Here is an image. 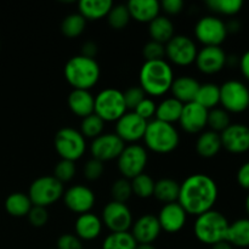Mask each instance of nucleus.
Returning a JSON list of instances; mask_svg holds the SVG:
<instances>
[{"label":"nucleus","mask_w":249,"mask_h":249,"mask_svg":"<svg viewBox=\"0 0 249 249\" xmlns=\"http://www.w3.org/2000/svg\"><path fill=\"white\" fill-rule=\"evenodd\" d=\"M105 165L104 162L99 160H95V158H91V160H88L84 165V177L87 178L89 181H95V180L100 179L104 174Z\"/></svg>","instance_id":"nucleus-47"},{"label":"nucleus","mask_w":249,"mask_h":249,"mask_svg":"<svg viewBox=\"0 0 249 249\" xmlns=\"http://www.w3.org/2000/svg\"><path fill=\"white\" fill-rule=\"evenodd\" d=\"M67 102L72 113L82 119L94 113L95 96L90 90L73 89L68 95Z\"/></svg>","instance_id":"nucleus-23"},{"label":"nucleus","mask_w":249,"mask_h":249,"mask_svg":"<svg viewBox=\"0 0 249 249\" xmlns=\"http://www.w3.org/2000/svg\"><path fill=\"white\" fill-rule=\"evenodd\" d=\"M160 229L157 216L145 214L136 219L131 225V235L138 245H152L160 236Z\"/></svg>","instance_id":"nucleus-21"},{"label":"nucleus","mask_w":249,"mask_h":249,"mask_svg":"<svg viewBox=\"0 0 249 249\" xmlns=\"http://www.w3.org/2000/svg\"><path fill=\"white\" fill-rule=\"evenodd\" d=\"M237 182L242 189L249 191V162L243 163L237 172Z\"/></svg>","instance_id":"nucleus-50"},{"label":"nucleus","mask_w":249,"mask_h":249,"mask_svg":"<svg viewBox=\"0 0 249 249\" xmlns=\"http://www.w3.org/2000/svg\"><path fill=\"white\" fill-rule=\"evenodd\" d=\"M160 9L168 15H178L184 9L182 0H164L160 2Z\"/></svg>","instance_id":"nucleus-49"},{"label":"nucleus","mask_w":249,"mask_h":249,"mask_svg":"<svg viewBox=\"0 0 249 249\" xmlns=\"http://www.w3.org/2000/svg\"><path fill=\"white\" fill-rule=\"evenodd\" d=\"M148 162L147 151L143 146L131 143L125 146L123 152L117 158L118 169L123 178L131 180L138 175L142 174Z\"/></svg>","instance_id":"nucleus-9"},{"label":"nucleus","mask_w":249,"mask_h":249,"mask_svg":"<svg viewBox=\"0 0 249 249\" xmlns=\"http://www.w3.org/2000/svg\"><path fill=\"white\" fill-rule=\"evenodd\" d=\"M75 172V163L72 160H61L57 164L55 165V169H53V178L58 180L60 182L65 184V182L71 181V180L74 178Z\"/></svg>","instance_id":"nucleus-42"},{"label":"nucleus","mask_w":249,"mask_h":249,"mask_svg":"<svg viewBox=\"0 0 249 249\" xmlns=\"http://www.w3.org/2000/svg\"><path fill=\"white\" fill-rule=\"evenodd\" d=\"M160 229L168 233H177L182 230L187 221V213L178 202L168 203L160 208L157 215Z\"/></svg>","instance_id":"nucleus-20"},{"label":"nucleus","mask_w":249,"mask_h":249,"mask_svg":"<svg viewBox=\"0 0 249 249\" xmlns=\"http://www.w3.org/2000/svg\"><path fill=\"white\" fill-rule=\"evenodd\" d=\"M195 102L203 106L204 108L213 109L220 104V87L214 83H204L199 85L198 92Z\"/></svg>","instance_id":"nucleus-33"},{"label":"nucleus","mask_w":249,"mask_h":249,"mask_svg":"<svg viewBox=\"0 0 249 249\" xmlns=\"http://www.w3.org/2000/svg\"><path fill=\"white\" fill-rule=\"evenodd\" d=\"M208 119V109L197 102H189L182 107L179 123L186 133L198 134L204 130Z\"/></svg>","instance_id":"nucleus-19"},{"label":"nucleus","mask_w":249,"mask_h":249,"mask_svg":"<svg viewBox=\"0 0 249 249\" xmlns=\"http://www.w3.org/2000/svg\"><path fill=\"white\" fill-rule=\"evenodd\" d=\"M229 225L230 223L224 214L212 209V211L196 216L194 232L197 240L201 243L214 246L215 243L225 241Z\"/></svg>","instance_id":"nucleus-5"},{"label":"nucleus","mask_w":249,"mask_h":249,"mask_svg":"<svg viewBox=\"0 0 249 249\" xmlns=\"http://www.w3.org/2000/svg\"><path fill=\"white\" fill-rule=\"evenodd\" d=\"M53 146L61 160L75 162L87 151V139L77 129L65 126L56 133Z\"/></svg>","instance_id":"nucleus-6"},{"label":"nucleus","mask_w":249,"mask_h":249,"mask_svg":"<svg viewBox=\"0 0 249 249\" xmlns=\"http://www.w3.org/2000/svg\"><path fill=\"white\" fill-rule=\"evenodd\" d=\"M65 206L75 214L89 213L94 207L95 194L85 185H74L65 191L62 196Z\"/></svg>","instance_id":"nucleus-16"},{"label":"nucleus","mask_w":249,"mask_h":249,"mask_svg":"<svg viewBox=\"0 0 249 249\" xmlns=\"http://www.w3.org/2000/svg\"><path fill=\"white\" fill-rule=\"evenodd\" d=\"M131 195H133V190H131L130 180L125 179V178H121V179L116 180L112 184V201L119 202V203H125L130 198Z\"/></svg>","instance_id":"nucleus-41"},{"label":"nucleus","mask_w":249,"mask_h":249,"mask_svg":"<svg viewBox=\"0 0 249 249\" xmlns=\"http://www.w3.org/2000/svg\"><path fill=\"white\" fill-rule=\"evenodd\" d=\"M197 50L196 43L187 36H174L165 44V57L177 66H190L195 63Z\"/></svg>","instance_id":"nucleus-12"},{"label":"nucleus","mask_w":249,"mask_h":249,"mask_svg":"<svg viewBox=\"0 0 249 249\" xmlns=\"http://www.w3.org/2000/svg\"><path fill=\"white\" fill-rule=\"evenodd\" d=\"M80 55L89 58H95V56L97 55V45L94 41H87V43L83 44L82 53Z\"/></svg>","instance_id":"nucleus-51"},{"label":"nucleus","mask_w":249,"mask_h":249,"mask_svg":"<svg viewBox=\"0 0 249 249\" xmlns=\"http://www.w3.org/2000/svg\"><path fill=\"white\" fill-rule=\"evenodd\" d=\"M246 211H247V213L249 215V194H248L247 198H246Z\"/></svg>","instance_id":"nucleus-55"},{"label":"nucleus","mask_w":249,"mask_h":249,"mask_svg":"<svg viewBox=\"0 0 249 249\" xmlns=\"http://www.w3.org/2000/svg\"><path fill=\"white\" fill-rule=\"evenodd\" d=\"M228 55L220 46H203L196 56L197 68L204 74H215L226 66Z\"/></svg>","instance_id":"nucleus-17"},{"label":"nucleus","mask_w":249,"mask_h":249,"mask_svg":"<svg viewBox=\"0 0 249 249\" xmlns=\"http://www.w3.org/2000/svg\"><path fill=\"white\" fill-rule=\"evenodd\" d=\"M142 55L145 57V61L164 60L163 57L165 56V45L158 43V41L150 40L143 46Z\"/></svg>","instance_id":"nucleus-43"},{"label":"nucleus","mask_w":249,"mask_h":249,"mask_svg":"<svg viewBox=\"0 0 249 249\" xmlns=\"http://www.w3.org/2000/svg\"><path fill=\"white\" fill-rule=\"evenodd\" d=\"M182 107H184V105L180 101H178L177 99H174V97L164 99L157 105L155 119H158V121L169 124L179 122L182 112Z\"/></svg>","instance_id":"nucleus-30"},{"label":"nucleus","mask_w":249,"mask_h":249,"mask_svg":"<svg viewBox=\"0 0 249 249\" xmlns=\"http://www.w3.org/2000/svg\"><path fill=\"white\" fill-rule=\"evenodd\" d=\"M124 102L128 111H134L138 105L146 97L145 91L140 87H130L123 92Z\"/></svg>","instance_id":"nucleus-44"},{"label":"nucleus","mask_w":249,"mask_h":249,"mask_svg":"<svg viewBox=\"0 0 249 249\" xmlns=\"http://www.w3.org/2000/svg\"><path fill=\"white\" fill-rule=\"evenodd\" d=\"M85 27H87V19L79 12H77V14H70L63 18L61 23V31L63 36L68 38H77L85 31Z\"/></svg>","instance_id":"nucleus-35"},{"label":"nucleus","mask_w":249,"mask_h":249,"mask_svg":"<svg viewBox=\"0 0 249 249\" xmlns=\"http://www.w3.org/2000/svg\"><path fill=\"white\" fill-rule=\"evenodd\" d=\"M199 85L201 84L195 78L190 77V75H180V77L174 78L170 91H172L174 99L185 105L195 101Z\"/></svg>","instance_id":"nucleus-25"},{"label":"nucleus","mask_w":249,"mask_h":249,"mask_svg":"<svg viewBox=\"0 0 249 249\" xmlns=\"http://www.w3.org/2000/svg\"><path fill=\"white\" fill-rule=\"evenodd\" d=\"M225 241L233 247H249V218H242L229 225Z\"/></svg>","instance_id":"nucleus-29"},{"label":"nucleus","mask_w":249,"mask_h":249,"mask_svg":"<svg viewBox=\"0 0 249 249\" xmlns=\"http://www.w3.org/2000/svg\"><path fill=\"white\" fill-rule=\"evenodd\" d=\"M138 243L129 231L111 232L102 243V249H136Z\"/></svg>","instance_id":"nucleus-34"},{"label":"nucleus","mask_w":249,"mask_h":249,"mask_svg":"<svg viewBox=\"0 0 249 249\" xmlns=\"http://www.w3.org/2000/svg\"><path fill=\"white\" fill-rule=\"evenodd\" d=\"M206 4L212 11L225 16H233L238 14L243 6L241 0H208Z\"/></svg>","instance_id":"nucleus-40"},{"label":"nucleus","mask_w":249,"mask_h":249,"mask_svg":"<svg viewBox=\"0 0 249 249\" xmlns=\"http://www.w3.org/2000/svg\"><path fill=\"white\" fill-rule=\"evenodd\" d=\"M231 124L230 114L224 108L215 107L208 111V119H207V125L211 128L212 131L220 134Z\"/></svg>","instance_id":"nucleus-39"},{"label":"nucleus","mask_w":249,"mask_h":249,"mask_svg":"<svg viewBox=\"0 0 249 249\" xmlns=\"http://www.w3.org/2000/svg\"><path fill=\"white\" fill-rule=\"evenodd\" d=\"M221 139L220 134L207 130L199 134L196 141V151L202 158H213L220 152Z\"/></svg>","instance_id":"nucleus-27"},{"label":"nucleus","mask_w":249,"mask_h":249,"mask_svg":"<svg viewBox=\"0 0 249 249\" xmlns=\"http://www.w3.org/2000/svg\"><path fill=\"white\" fill-rule=\"evenodd\" d=\"M56 249H84L83 241L73 233H63L57 240Z\"/></svg>","instance_id":"nucleus-48"},{"label":"nucleus","mask_w":249,"mask_h":249,"mask_svg":"<svg viewBox=\"0 0 249 249\" xmlns=\"http://www.w3.org/2000/svg\"><path fill=\"white\" fill-rule=\"evenodd\" d=\"M130 12H129L126 4H117L112 6L107 15L108 24L113 29H123L130 22Z\"/></svg>","instance_id":"nucleus-38"},{"label":"nucleus","mask_w":249,"mask_h":249,"mask_svg":"<svg viewBox=\"0 0 249 249\" xmlns=\"http://www.w3.org/2000/svg\"><path fill=\"white\" fill-rule=\"evenodd\" d=\"M156 109H157V105L153 101V99L145 97L133 112H135L139 117L145 119L146 122H150L156 116Z\"/></svg>","instance_id":"nucleus-46"},{"label":"nucleus","mask_w":249,"mask_h":249,"mask_svg":"<svg viewBox=\"0 0 249 249\" xmlns=\"http://www.w3.org/2000/svg\"><path fill=\"white\" fill-rule=\"evenodd\" d=\"M148 122L139 117L135 112L129 111L116 122V135L125 142H136L143 139Z\"/></svg>","instance_id":"nucleus-15"},{"label":"nucleus","mask_w":249,"mask_h":249,"mask_svg":"<svg viewBox=\"0 0 249 249\" xmlns=\"http://www.w3.org/2000/svg\"><path fill=\"white\" fill-rule=\"evenodd\" d=\"M102 226L104 224H102L101 218L95 215L91 212L80 214L74 224L75 236H78L82 241L96 240L101 233Z\"/></svg>","instance_id":"nucleus-22"},{"label":"nucleus","mask_w":249,"mask_h":249,"mask_svg":"<svg viewBox=\"0 0 249 249\" xmlns=\"http://www.w3.org/2000/svg\"><path fill=\"white\" fill-rule=\"evenodd\" d=\"M139 87L151 97L163 96L170 91L174 71L168 61H145L139 72Z\"/></svg>","instance_id":"nucleus-2"},{"label":"nucleus","mask_w":249,"mask_h":249,"mask_svg":"<svg viewBox=\"0 0 249 249\" xmlns=\"http://www.w3.org/2000/svg\"><path fill=\"white\" fill-rule=\"evenodd\" d=\"M33 207L31 198L23 192H14L5 201V209L7 213L15 218H23L28 215Z\"/></svg>","instance_id":"nucleus-32"},{"label":"nucleus","mask_w":249,"mask_h":249,"mask_svg":"<svg viewBox=\"0 0 249 249\" xmlns=\"http://www.w3.org/2000/svg\"><path fill=\"white\" fill-rule=\"evenodd\" d=\"M218 185L207 174H192L180 184L178 203L191 215L198 216L213 209L218 199Z\"/></svg>","instance_id":"nucleus-1"},{"label":"nucleus","mask_w":249,"mask_h":249,"mask_svg":"<svg viewBox=\"0 0 249 249\" xmlns=\"http://www.w3.org/2000/svg\"><path fill=\"white\" fill-rule=\"evenodd\" d=\"M174 32V23L167 16L160 15L148 23V33H150L151 40L158 41L164 45L175 36Z\"/></svg>","instance_id":"nucleus-28"},{"label":"nucleus","mask_w":249,"mask_h":249,"mask_svg":"<svg viewBox=\"0 0 249 249\" xmlns=\"http://www.w3.org/2000/svg\"><path fill=\"white\" fill-rule=\"evenodd\" d=\"M221 145L231 153H245L249 151V126L246 124H230L220 133Z\"/></svg>","instance_id":"nucleus-18"},{"label":"nucleus","mask_w":249,"mask_h":249,"mask_svg":"<svg viewBox=\"0 0 249 249\" xmlns=\"http://www.w3.org/2000/svg\"><path fill=\"white\" fill-rule=\"evenodd\" d=\"M240 68L242 74L249 80V50L246 51L240 58Z\"/></svg>","instance_id":"nucleus-52"},{"label":"nucleus","mask_w":249,"mask_h":249,"mask_svg":"<svg viewBox=\"0 0 249 249\" xmlns=\"http://www.w3.org/2000/svg\"><path fill=\"white\" fill-rule=\"evenodd\" d=\"M180 192V184L177 180L163 178L156 181L153 196L162 203H174L178 202Z\"/></svg>","instance_id":"nucleus-31"},{"label":"nucleus","mask_w":249,"mask_h":249,"mask_svg":"<svg viewBox=\"0 0 249 249\" xmlns=\"http://www.w3.org/2000/svg\"><path fill=\"white\" fill-rule=\"evenodd\" d=\"M102 224L111 232H126L133 225V213L125 203L111 201L102 209Z\"/></svg>","instance_id":"nucleus-13"},{"label":"nucleus","mask_w":249,"mask_h":249,"mask_svg":"<svg viewBox=\"0 0 249 249\" xmlns=\"http://www.w3.org/2000/svg\"><path fill=\"white\" fill-rule=\"evenodd\" d=\"M128 112L124 102L123 91L114 88H107L101 90L95 96L94 113L102 121L117 122L123 114Z\"/></svg>","instance_id":"nucleus-7"},{"label":"nucleus","mask_w":249,"mask_h":249,"mask_svg":"<svg viewBox=\"0 0 249 249\" xmlns=\"http://www.w3.org/2000/svg\"><path fill=\"white\" fill-rule=\"evenodd\" d=\"M65 78L73 89L90 90L97 84L101 75V70L95 58L77 55L66 62Z\"/></svg>","instance_id":"nucleus-3"},{"label":"nucleus","mask_w":249,"mask_h":249,"mask_svg":"<svg viewBox=\"0 0 249 249\" xmlns=\"http://www.w3.org/2000/svg\"><path fill=\"white\" fill-rule=\"evenodd\" d=\"M212 249H233V246H231L228 241H221V242L212 246Z\"/></svg>","instance_id":"nucleus-53"},{"label":"nucleus","mask_w":249,"mask_h":249,"mask_svg":"<svg viewBox=\"0 0 249 249\" xmlns=\"http://www.w3.org/2000/svg\"><path fill=\"white\" fill-rule=\"evenodd\" d=\"M143 141L146 147L152 152L165 155L173 152L179 146L180 135L173 124L152 119L146 126Z\"/></svg>","instance_id":"nucleus-4"},{"label":"nucleus","mask_w":249,"mask_h":249,"mask_svg":"<svg viewBox=\"0 0 249 249\" xmlns=\"http://www.w3.org/2000/svg\"><path fill=\"white\" fill-rule=\"evenodd\" d=\"M220 104L226 112L241 113L249 108V90L240 80H228L220 87Z\"/></svg>","instance_id":"nucleus-11"},{"label":"nucleus","mask_w":249,"mask_h":249,"mask_svg":"<svg viewBox=\"0 0 249 249\" xmlns=\"http://www.w3.org/2000/svg\"><path fill=\"white\" fill-rule=\"evenodd\" d=\"M112 6L113 2L111 0H80L78 4L79 14L87 21H97L107 17Z\"/></svg>","instance_id":"nucleus-26"},{"label":"nucleus","mask_w":249,"mask_h":249,"mask_svg":"<svg viewBox=\"0 0 249 249\" xmlns=\"http://www.w3.org/2000/svg\"><path fill=\"white\" fill-rule=\"evenodd\" d=\"M27 216L31 225L34 228H43L49 221V212L45 207L33 206Z\"/></svg>","instance_id":"nucleus-45"},{"label":"nucleus","mask_w":249,"mask_h":249,"mask_svg":"<svg viewBox=\"0 0 249 249\" xmlns=\"http://www.w3.org/2000/svg\"><path fill=\"white\" fill-rule=\"evenodd\" d=\"M131 190H133V195H135L139 198H150L153 196V191H155V184L156 181L150 177V175L142 174L138 175L134 179H131Z\"/></svg>","instance_id":"nucleus-36"},{"label":"nucleus","mask_w":249,"mask_h":249,"mask_svg":"<svg viewBox=\"0 0 249 249\" xmlns=\"http://www.w3.org/2000/svg\"><path fill=\"white\" fill-rule=\"evenodd\" d=\"M125 143L114 133H104L94 139L90 145V152L92 158L101 162L117 160L123 152Z\"/></svg>","instance_id":"nucleus-14"},{"label":"nucleus","mask_w":249,"mask_h":249,"mask_svg":"<svg viewBox=\"0 0 249 249\" xmlns=\"http://www.w3.org/2000/svg\"><path fill=\"white\" fill-rule=\"evenodd\" d=\"M226 23L216 16H203L195 26V36L204 46H220L228 36Z\"/></svg>","instance_id":"nucleus-10"},{"label":"nucleus","mask_w":249,"mask_h":249,"mask_svg":"<svg viewBox=\"0 0 249 249\" xmlns=\"http://www.w3.org/2000/svg\"><path fill=\"white\" fill-rule=\"evenodd\" d=\"M136 249H157L153 245H138Z\"/></svg>","instance_id":"nucleus-54"},{"label":"nucleus","mask_w":249,"mask_h":249,"mask_svg":"<svg viewBox=\"0 0 249 249\" xmlns=\"http://www.w3.org/2000/svg\"><path fill=\"white\" fill-rule=\"evenodd\" d=\"M130 17L140 23H150L160 16V2L157 0H130L126 2Z\"/></svg>","instance_id":"nucleus-24"},{"label":"nucleus","mask_w":249,"mask_h":249,"mask_svg":"<svg viewBox=\"0 0 249 249\" xmlns=\"http://www.w3.org/2000/svg\"><path fill=\"white\" fill-rule=\"evenodd\" d=\"M65 194V186L53 177H40L34 180L29 186L28 196L33 206H40L48 208L62 198Z\"/></svg>","instance_id":"nucleus-8"},{"label":"nucleus","mask_w":249,"mask_h":249,"mask_svg":"<svg viewBox=\"0 0 249 249\" xmlns=\"http://www.w3.org/2000/svg\"><path fill=\"white\" fill-rule=\"evenodd\" d=\"M105 129V122L96 116L95 113L90 114V116L85 117L82 119L80 123V133L85 139H96L97 136L104 134Z\"/></svg>","instance_id":"nucleus-37"}]
</instances>
